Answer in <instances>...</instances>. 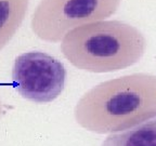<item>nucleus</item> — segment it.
<instances>
[{
    "label": "nucleus",
    "instance_id": "5",
    "mask_svg": "<svg viewBox=\"0 0 156 146\" xmlns=\"http://www.w3.org/2000/svg\"><path fill=\"white\" fill-rule=\"evenodd\" d=\"M28 7L30 0H0V52L22 26Z\"/></svg>",
    "mask_w": 156,
    "mask_h": 146
},
{
    "label": "nucleus",
    "instance_id": "1",
    "mask_svg": "<svg viewBox=\"0 0 156 146\" xmlns=\"http://www.w3.org/2000/svg\"><path fill=\"white\" fill-rule=\"evenodd\" d=\"M76 122L99 134L133 128L156 116V76L145 73L110 79L87 91L76 104Z\"/></svg>",
    "mask_w": 156,
    "mask_h": 146
},
{
    "label": "nucleus",
    "instance_id": "3",
    "mask_svg": "<svg viewBox=\"0 0 156 146\" xmlns=\"http://www.w3.org/2000/svg\"><path fill=\"white\" fill-rule=\"evenodd\" d=\"M120 5L121 0H41L30 27L40 40L61 42L70 30L113 16Z\"/></svg>",
    "mask_w": 156,
    "mask_h": 146
},
{
    "label": "nucleus",
    "instance_id": "6",
    "mask_svg": "<svg viewBox=\"0 0 156 146\" xmlns=\"http://www.w3.org/2000/svg\"><path fill=\"white\" fill-rule=\"evenodd\" d=\"M102 146H156V116L128 130L112 133Z\"/></svg>",
    "mask_w": 156,
    "mask_h": 146
},
{
    "label": "nucleus",
    "instance_id": "2",
    "mask_svg": "<svg viewBox=\"0 0 156 146\" xmlns=\"http://www.w3.org/2000/svg\"><path fill=\"white\" fill-rule=\"evenodd\" d=\"M146 46V38L136 26L108 19L67 32L61 40V52L78 69L103 74L140 62Z\"/></svg>",
    "mask_w": 156,
    "mask_h": 146
},
{
    "label": "nucleus",
    "instance_id": "4",
    "mask_svg": "<svg viewBox=\"0 0 156 146\" xmlns=\"http://www.w3.org/2000/svg\"><path fill=\"white\" fill-rule=\"evenodd\" d=\"M12 80L23 99L37 104H47L62 94L66 69L59 59L48 53L25 52L14 61Z\"/></svg>",
    "mask_w": 156,
    "mask_h": 146
},
{
    "label": "nucleus",
    "instance_id": "7",
    "mask_svg": "<svg viewBox=\"0 0 156 146\" xmlns=\"http://www.w3.org/2000/svg\"><path fill=\"white\" fill-rule=\"evenodd\" d=\"M3 111V108H2V104H1V101H0V116H1V114Z\"/></svg>",
    "mask_w": 156,
    "mask_h": 146
}]
</instances>
